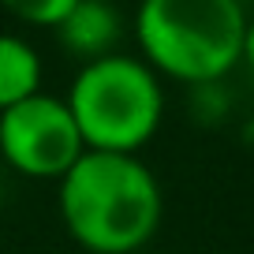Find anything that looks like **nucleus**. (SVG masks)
Segmentation results:
<instances>
[{
  "label": "nucleus",
  "instance_id": "nucleus-1",
  "mask_svg": "<svg viewBox=\"0 0 254 254\" xmlns=\"http://www.w3.org/2000/svg\"><path fill=\"white\" fill-rule=\"evenodd\" d=\"M56 202L86 254H138L161 224V183L138 153L86 150L56 183Z\"/></svg>",
  "mask_w": 254,
  "mask_h": 254
},
{
  "label": "nucleus",
  "instance_id": "nucleus-2",
  "mask_svg": "<svg viewBox=\"0 0 254 254\" xmlns=\"http://www.w3.org/2000/svg\"><path fill=\"white\" fill-rule=\"evenodd\" d=\"M247 11L239 0H142L135 41L157 75L217 86L243 60Z\"/></svg>",
  "mask_w": 254,
  "mask_h": 254
},
{
  "label": "nucleus",
  "instance_id": "nucleus-3",
  "mask_svg": "<svg viewBox=\"0 0 254 254\" xmlns=\"http://www.w3.org/2000/svg\"><path fill=\"white\" fill-rule=\"evenodd\" d=\"M82 146L97 153H138L165 116L161 79L142 56L109 53L82 64L67 90Z\"/></svg>",
  "mask_w": 254,
  "mask_h": 254
},
{
  "label": "nucleus",
  "instance_id": "nucleus-4",
  "mask_svg": "<svg viewBox=\"0 0 254 254\" xmlns=\"http://www.w3.org/2000/svg\"><path fill=\"white\" fill-rule=\"evenodd\" d=\"M86 153L64 97L34 94L0 112V161L26 180H64Z\"/></svg>",
  "mask_w": 254,
  "mask_h": 254
},
{
  "label": "nucleus",
  "instance_id": "nucleus-5",
  "mask_svg": "<svg viewBox=\"0 0 254 254\" xmlns=\"http://www.w3.org/2000/svg\"><path fill=\"white\" fill-rule=\"evenodd\" d=\"M124 34V19L109 0H79L67 19L56 26V38L71 56H79L82 64L101 60V56L116 53V41Z\"/></svg>",
  "mask_w": 254,
  "mask_h": 254
},
{
  "label": "nucleus",
  "instance_id": "nucleus-6",
  "mask_svg": "<svg viewBox=\"0 0 254 254\" xmlns=\"http://www.w3.org/2000/svg\"><path fill=\"white\" fill-rule=\"evenodd\" d=\"M41 94V56L19 34H0V112Z\"/></svg>",
  "mask_w": 254,
  "mask_h": 254
},
{
  "label": "nucleus",
  "instance_id": "nucleus-7",
  "mask_svg": "<svg viewBox=\"0 0 254 254\" xmlns=\"http://www.w3.org/2000/svg\"><path fill=\"white\" fill-rule=\"evenodd\" d=\"M75 4H79V0H0V8L8 11V15H15L19 23L49 26V30H56Z\"/></svg>",
  "mask_w": 254,
  "mask_h": 254
},
{
  "label": "nucleus",
  "instance_id": "nucleus-8",
  "mask_svg": "<svg viewBox=\"0 0 254 254\" xmlns=\"http://www.w3.org/2000/svg\"><path fill=\"white\" fill-rule=\"evenodd\" d=\"M243 60L254 71V19H247V34H243Z\"/></svg>",
  "mask_w": 254,
  "mask_h": 254
},
{
  "label": "nucleus",
  "instance_id": "nucleus-9",
  "mask_svg": "<svg viewBox=\"0 0 254 254\" xmlns=\"http://www.w3.org/2000/svg\"><path fill=\"white\" fill-rule=\"evenodd\" d=\"M0 194H4V176H0Z\"/></svg>",
  "mask_w": 254,
  "mask_h": 254
},
{
  "label": "nucleus",
  "instance_id": "nucleus-10",
  "mask_svg": "<svg viewBox=\"0 0 254 254\" xmlns=\"http://www.w3.org/2000/svg\"><path fill=\"white\" fill-rule=\"evenodd\" d=\"M239 4H243V0H239Z\"/></svg>",
  "mask_w": 254,
  "mask_h": 254
}]
</instances>
